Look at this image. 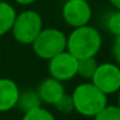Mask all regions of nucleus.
Returning a JSON list of instances; mask_svg holds the SVG:
<instances>
[{"instance_id":"f257e3e1","label":"nucleus","mask_w":120,"mask_h":120,"mask_svg":"<svg viewBox=\"0 0 120 120\" xmlns=\"http://www.w3.org/2000/svg\"><path fill=\"white\" fill-rule=\"evenodd\" d=\"M102 47V36L93 26L75 27L66 41V50L78 60L88 57H96Z\"/></svg>"},{"instance_id":"f03ea898","label":"nucleus","mask_w":120,"mask_h":120,"mask_svg":"<svg viewBox=\"0 0 120 120\" xmlns=\"http://www.w3.org/2000/svg\"><path fill=\"white\" fill-rule=\"evenodd\" d=\"M74 109L78 114L93 117L107 105V96L101 92L93 83H81L74 89Z\"/></svg>"},{"instance_id":"7ed1b4c3","label":"nucleus","mask_w":120,"mask_h":120,"mask_svg":"<svg viewBox=\"0 0 120 120\" xmlns=\"http://www.w3.org/2000/svg\"><path fill=\"white\" fill-rule=\"evenodd\" d=\"M66 41L67 36L65 32L54 27L43 29L36 39L32 41L31 47L34 53L41 60L49 61L54 56L66 50Z\"/></svg>"},{"instance_id":"20e7f679","label":"nucleus","mask_w":120,"mask_h":120,"mask_svg":"<svg viewBox=\"0 0 120 120\" xmlns=\"http://www.w3.org/2000/svg\"><path fill=\"white\" fill-rule=\"evenodd\" d=\"M43 27V18L36 11L27 9L17 13L11 32L14 40L23 45H31L32 41L40 34Z\"/></svg>"},{"instance_id":"39448f33","label":"nucleus","mask_w":120,"mask_h":120,"mask_svg":"<svg viewBox=\"0 0 120 120\" xmlns=\"http://www.w3.org/2000/svg\"><path fill=\"white\" fill-rule=\"evenodd\" d=\"M90 81L105 94H112L120 90V66L105 62L97 66Z\"/></svg>"},{"instance_id":"423d86ee","label":"nucleus","mask_w":120,"mask_h":120,"mask_svg":"<svg viewBox=\"0 0 120 120\" xmlns=\"http://www.w3.org/2000/svg\"><path fill=\"white\" fill-rule=\"evenodd\" d=\"M48 71L50 78L62 83L68 81L78 75V58L65 50L48 61Z\"/></svg>"},{"instance_id":"0eeeda50","label":"nucleus","mask_w":120,"mask_h":120,"mask_svg":"<svg viewBox=\"0 0 120 120\" xmlns=\"http://www.w3.org/2000/svg\"><path fill=\"white\" fill-rule=\"evenodd\" d=\"M62 18L74 29L89 25L92 7L86 0H66L62 7Z\"/></svg>"},{"instance_id":"6e6552de","label":"nucleus","mask_w":120,"mask_h":120,"mask_svg":"<svg viewBox=\"0 0 120 120\" xmlns=\"http://www.w3.org/2000/svg\"><path fill=\"white\" fill-rule=\"evenodd\" d=\"M36 93L39 96L41 103L53 106L66 92H65V86H63L62 81H58L49 76V78L44 79L39 84Z\"/></svg>"},{"instance_id":"1a4fd4ad","label":"nucleus","mask_w":120,"mask_h":120,"mask_svg":"<svg viewBox=\"0 0 120 120\" xmlns=\"http://www.w3.org/2000/svg\"><path fill=\"white\" fill-rule=\"evenodd\" d=\"M19 88L14 80L0 78V112H8L17 106Z\"/></svg>"},{"instance_id":"9d476101","label":"nucleus","mask_w":120,"mask_h":120,"mask_svg":"<svg viewBox=\"0 0 120 120\" xmlns=\"http://www.w3.org/2000/svg\"><path fill=\"white\" fill-rule=\"evenodd\" d=\"M16 16L17 12L14 7L8 1L0 0V36H4L11 32Z\"/></svg>"},{"instance_id":"9b49d317","label":"nucleus","mask_w":120,"mask_h":120,"mask_svg":"<svg viewBox=\"0 0 120 120\" xmlns=\"http://www.w3.org/2000/svg\"><path fill=\"white\" fill-rule=\"evenodd\" d=\"M41 101H40L39 96H38L36 90H32V89H27L25 92H19V97L18 101H17V109L25 114L27 111H31L34 109L41 106Z\"/></svg>"},{"instance_id":"f8f14e48","label":"nucleus","mask_w":120,"mask_h":120,"mask_svg":"<svg viewBox=\"0 0 120 120\" xmlns=\"http://www.w3.org/2000/svg\"><path fill=\"white\" fill-rule=\"evenodd\" d=\"M97 66H98V62L96 57L78 60V75L85 80H90L97 70Z\"/></svg>"},{"instance_id":"ddd939ff","label":"nucleus","mask_w":120,"mask_h":120,"mask_svg":"<svg viewBox=\"0 0 120 120\" xmlns=\"http://www.w3.org/2000/svg\"><path fill=\"white\" fill-rule=\"evenodd\" d=\"M21 120H56V117L49 110L40 106L38 109H34L31 111L25 112Z\"/></svg>"},{"instance_id":"4468645a","label":"nucleus","mask_w":120,"mask_h":120,"mask_svg":"<svg viewBox=\"0 0 120 120\" xmlns=\"http://www.w3.org/2000/svg\"><path fill=\"white\" fill-rule=\"evenodd\" d=\"M93 120H120V107L115 105H106Z\"/></svg>"},{"instance_id":"2eb2a0df","label":"nucleus","mask_w":120,"mask_h":120,"mask_svg":"<svg viewBox=\"0 0 120 120\" xmlns=\"http://www.w3.org/2000/svg\"><path fill=\"white\" fill-rule=\"evenodd\" d=\"M53 106L56 107V110L62 114H71L72 111H75L74 109V102H72V97L71 94H67L65 93L57 102H56Z\"/></svg>"},{"instance_id":"dca6fc26","label":"nucleus","mask_w":120,"mask_h":120,"mask_svg":"<svg viewBox=\"0 0 120 120\" xmlns=\"http://www.w3.org/2000/svg\"><path fill=\"white\" fill-rule=\"evenodd\" d=\"M106 29L115 38L120 36V11L111 13L106 19Z\"/></svg>"},{"instance_id":"f3484780","label":"nucleus","mask_w":120,"mask_h":120,"mask_svg":"<svg viewBox=\"0 0 120 120\" xmlns=\"http://www.w3.org/2000/svg\"><path fill=\"white\" fill-rule=\"evenodd\" d=\"M112 53H114V57L116 60L117 65L120 66V36L115 38L114 47H112Z\"/></svg>"},{"instance_id":"a211bd4d","label":"nucleus","mask_w":120,"mask_h":120,"mask_svg":"<svg viewBox=\"0 0 120 120\" xmlns=\"http://www.w3.org/2000/svg\"><path fill=\"white\" fill-rule=\"evenodd\" d=\"M14 3L19 4V5H23V7H27V5H31V4H34L36 0H13Z\"/></svg>"},{"instance_id":"6ab92c4d","label":"nucleus","mask_w":120,"mask_h":120,"mask_svg":"<svg viewBox=\"0 0 120 120\" xmlns=\"http://www.w3.org/2000/svg\"><path fill=\"white\" fill-rule=\"evenodd\" d=\"M109 1L116 11H120V0H109Z\"/></svg>"},{"instance_id":"aec40b11","label":"nucleus","mask_w":120,"mask_h":120,"mask_svg":"<svg viewBox=\"0 0 120 120\" xmlns=\"http://www.w3.org/2000/svg\"><path fill=\"white\" fill-rule=\"evenodd\" d=\"M117 106L120 107V90H119V96H117Z\"/></svg>"}]
</instances>
